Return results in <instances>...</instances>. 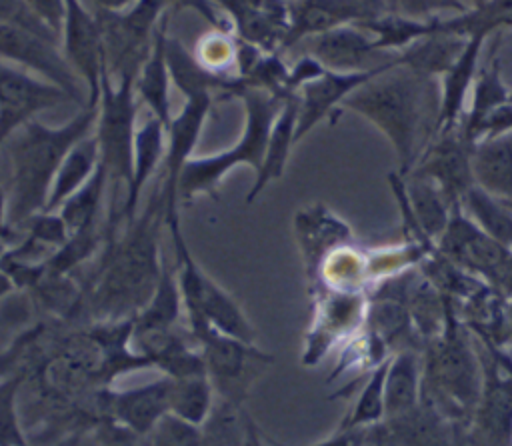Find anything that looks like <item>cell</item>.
Listing matches in <instances>:
<instances>
[{"label":"cell","mask_w":512,"mask_h":446,"mask_svg":"<svg viewBox=\"0 0 512 446\" xmlns=\"http://www.w3.org/2000/svg\"><path fill=\"white\" fill-rule=\"evenodd\" d=\"M162 226H166V198L158 178L148 206L124 226L122 234L104 240L100 260L82 286V312L92 322L134 318L148 304L164 266Z\"/></svg>","instance_id":"1"},{"label":"cell","mask_w":512,"mask_h":446,"mask_svg":"<svg viewBox=\"0 0 512 446\" xmlns=\"http://www.w3.org/2000/svg\"><path fill=\"white\" fill-rule=\"evenodd\" d=\"M432 104L440 106L434 78L396 64L356 88L340 108L366 118L390 140L404 176L438 132V110Z\"/></svg>","instance_id":"2"},{"label":"cell","mask_w":512,"mask_h":446,"mask_svg":"<svg viewBox=\"0 0 512 446\" xmlns=\"http://www.w3.org/2000/svg\"><path fill=\"white\" fill-rule=\"evenodd\" d=\"M98 102H86L82 110L60 126H48L32 118L6 142L12 162L8 192V224L18 228L26 218L46 208L54 176L70 148L94 134Z\"/></svg>","instance_id":"3"},{"label":"cell","mask_w":512,"mask_h":446,"mask_svg":"<svg viewBox=\"0 0 512 446\" xmlns=\"http://www.w3.org/2000/svg\"><path fill=\"white\" fill-rule=\"evenodd\" d=\"M446 306L444 330L422 348L420 400L466 430L480 398L482 366L474 334L458 318L454 300L446 298Z\"/></svg>","instance_id":"4"},{"label":"cell","mask_w":512,"mask_h":446,"mask_svg":"<svg viewBox=\"0 0 512 446\" xmlns=\"http://www.w3.org/2000/svg\"><path fill=\"white\" fill-rule=\"evenodd\" d=\"M236 98L244 106V124L238 140L218 154L192 156L188 160L178 182V204L190 206L198 196L218 198L216 192L222 180L238 166H250L254 174L258 172L272 124L286 100L256 88H244Z\"/></svg>","instance_id":"5"},{"label":"cell","mask_w":512,"mask_h":446,"mask_svg":"<svg viewBox=\"0 0 512 446\" xmlns=\"http://www.w3.org/2000/svg\"><path fill=\"white\" fill-rule=\"evenodd\" d=\"M134 92V78L112 80L108 72L100 80L98 120L94 136L98 140L100 164L106 170L110 186V204L104 220V238L116 236L122 224V206L118 204V188L124 190L132 180L134 138L138 100Z\"/></svg>","instance_id":"6"},{"label":"cell","mask_w":512,"mask_h":446,"mask_svg":"<svg viewBox=\"0 0 512 446\" xmlns=\"http://www.w3.org/2000/svg\"><path fill=\"white\" fill-rule=\"evenodd\" d=\"M172 10L170 0H134L120 12L92 10L102 32L106 72L112 80H136L160 22Z\"/></svg>","instance_id":"7"},{"label":"cell","mask_w":512,"mask_h":446,"mask_svg":"<svg viewBox=\"0 0 512 446\" xmlns=\"http://www.w3.org/2000/svg\"><path fill=\"white\" fill-rule=\"evenodd\" d=\"M196 344L218 400L236 408H242L252 384L274 362V356L256 344L224 336L214 328L196 336Z\"/></svg>","instance_id":"8"},{"label":"cell","mask_w":512,"mask_h":446,"mask_svg":"<svg viewBox=\"0 0 512 446\" xmlns=\"http://www.w3.org/2000/svg\"><path fill=\"white\" fill-rule=\"evenodd\" d=\"M0 60L58 86L74 104L86 106L88 96L84 94L78 82L80 78L68 64L64 52L58 50V42L22 26L0 22Z\"/></svg>","instance_id":"9"},{"label":"cell","mask_w":512,"mask_h":446,"mask_svg":"<svg viewBox=\"0 0 512 446\" xmlns=\"http://www.w3.org/2000/svg\"><path fill=\"white\" fill-rule=\"evenodd\" d=\"M482 366V390L466 426V446H512V376L490 346L474 336Z\"/></svg>","instance_id":"10"},{"label":"cell","mask_w":512,"mask_h":446,"mask_svg":"<svg viewBox=\"0 0 512 446\" xmlns=\"http://www.w3.org/2000/svg\"><path fill=\"white\" fill-rule=\"evenodd\" d=\"M436 246L444 256L492 288L512 258V250L488 236L462 206L452 208L448 226L436 240Z\"/></svg>","instance_id":"11"},{"label":"cell","mask_w":512,"mask_h":446,"mask_svg":"<svg viewBox=\"0 0 512 446\" xmlns=\"http://www.w3.org/2000/svg\"><path fill=\"white\" fill-rule=\"evenodd\" d=\"M214 96L194 94L188 96L180 112H176L166 126V154L162 162L160 182L166 198V226L178 222V182L184 166L192 158L196 142L208 120Z\"/></svg>","instance_id":"12"},{"label":"cell","mask_w":512,"mask_h":446,"mask_svg":"<svg viewBox=\"0 0 512 446\" xmlns=\"http://www.w3.org/2000/svg\"><path fill=\"white\" fill-rule=\"evenodd\" d=\"M472 146L460 124L452 130L438 132L422 150L410 172L430 178L452 208L462 206L466 192L476 186L472 174Z\"/></svg>","instance_id":"13"},{"label":"cell","mask_w":512,"mask_h":446,"mask_svg":"<svg viewBox=\"0 0 512 446\" xmlns=\"http://www.w3.org/2000/svg\"><path fill=\"white\" fill-rule=\"evenodd\" d=\"M466 430L434 406L420 404L368 428L370 446H466Z\"/></svg>","instance_id":"14"},{"label":"cell","mask_w":512,"mask_h":446,"mask_svg":"<svg viewBox=\"0 0 512 446\" xmlns=\"http://www.w3.org/2000/svg\"><path fill=\"white\" fill-rule=\"evenodd\" d=\"M60 44L68 64L86 82L88 102H98L100 80L106 74L104 44L96 16L82 0H66Z\"/></svg>","instance_id":"15"},{"label":"cell","mask_w":512,"mask_h":446,"mask_svg":"<svg viewBox=\"0 0 512 446\" xmlns=\"http://www.w3.org/2000/svg\"><path fill=\"white\" fill-rule=\"evenodd\" d=\"M64 102L72 98L58 86L0 60V146L38 112Z\"/></svg>","instance_id":"16"},{"label":"cell","mask_w":512,"mask_h":446,"mask_svg":"<svg viewBox=\"0 0 512 446\" xmlns=\"http://www.w3.org/2000/svg\"><path fill=\"white\" fill-rule=\"evenodd\" d=\"M232 32L266 54H280L290 26V0H210Z\"/></svg>","instance_id":"17"},{"label":"cell","mask_w":512,"mask_h":446,"mask_svg":"<svg viewBox=\"0 0 512 446\" xmlns=\"http://www.w3.org/2000/svg\"><path fill=\"white\" fill-rule=\"evenodd\" d=\"M396 62L384 64L366 72H332L326 70L318 78L302 84L296 92L298 102V120H296V142L302 140L318 122L328 118L336 108L342 106L346 96H350L356 88L370 82L378 74L396 66Z\"/></svg>","instance_id":"18"},{"label":"cell","mask_w":512,"mask_h":446,"mask_svg":"<svg viewBox=\"0 0 512 446\" xmlns=\"http://www.w3.org/2000/svg\"><path fill=\"white\" fill-rule=\"evenodd\" d=\"M172 378L162 374L154 382L126 390H104L100 394L104 412L128 432L146 438L150 430L170 412Z\"/></svg>","instance_id":"19"},{"label":"cell","mask_w":512,"mask_h":446,"mask_svg":"<svg viewBox=\"0 0 512 446\" xmlns=\"http://www.w3.org/2000/svg\"><path fill=\"white\" fill-rule=\"evenodd\" d=\"M368 298L362 292L330 290L318 302V316L312 332L308 334V344L302 362L316 364L326 350L342 336H356L358 328L364 326Z\"/></svg>","instance_id":"20"},{"label":"cell","mask_w":512,"mask_h":446,"mask_svg":"<svg viewBox=\"0 0 512 446\" xmlns=\"http://www.w3.org/2000/svg\"><path fill=\"white\" fill-rule=\"evenodd\" d=\"M302 42H306V54L332 72H366L390 64L376 60L384 50H378L376 40L368 38L358 24H344Z\"/></svg>","instance_id":"21"},{"label":"cell","mask_w":512,"mask_h":446,"mask_svg":"<svg viewBox=\"0 0 512 446\" xmlns=\"http://www.w3.org/2000/svg\"><path fill=\"white\" fill-rule=\"evenodd\" d=\"M378 16L382 12L352 0H290V26L282 50L326 30L360 24Z\"/></svg>","instance_id":"22"},{"label":"cell","mask_w":512,"mask_h":446,"mask_svg":"<svg viewBox=\"0 0 512 446\" xmlns=\"http://www.w3.org/2000/svg\"><path fill=\"white\" fill-rule=\"evenodd\" d=\"M166 154V126L156 116L148 118L138 126L134 138V162H132V180L126 188L122 200V226L130 224L138 214V200L150 178L158 172Z\"/></svg>","instance_id":"23"},{"label":"cell","mask_w":512,"mask_h":446,"mask_svg":"<svg viewBox=\"0 0 512 446\" xmlns=\"http://www.w3.org/2000/svg\"><path fill=\"white\" fill-rule=\"evenodd\" d=\"M298 242L304 254L306 272L316 282L318 270L326 256L350 240V230L346 222L332 216L326 206H314L312 210H302L294 218Z\"/></svg>","instance_id":"24"},{"label":"cell","mask_w":512,"mask_h":446,"mask_svg":"<svg viewBox=\"0 0 512 446\" xmlns=\"http://www.w3.org/2000/svg\"><path fill=\"white\" fill-rule=\"evenodd\" d=\"M488 34L478 32L468 38V44L460 58L450 66L448 72L442 74L440 82V112H438V132L452 130L460 124L464 116V100L466 94L478 74V60L482 46ZM436 132V134H438Z\"/></svg>","instance_id":"25"},{"label":"cell","mask_w":512,"mask_h":446,"mask_svg":"<svg viewBox=\"0 0 512 446\" xmlns=\"http://www.w3.org/2000/svg\"><path fill=\"white\" fill-rule=\"evenodd\" d=\"M168 20H170V12L160 22L154 42H152V50L134 80L136 96L148 106L152 116H156L158 120L164 122V126H168L170 118L174 116L172 108H170V82L172 80H170V70H168V60H166Z\"/></svg>","instance_id":"26"},{"label":"cell","mask_w":512,"mask_h":446,"mask_svg":"<svg viewBox=\"0 0 512 446\" xmlns=\"http://www.w3.org/2000/svg\"><path fill=\"white\" fill-rule=\"evenodd\" d=\"M472 174L490 196L512 200V130L474 142Z\"/></svg>","instance_id":"27"},{"label":"cell","mask_w":512,"mask_h":446,"mask_svg":"<svg viewBox=\"0 0 512 446\" xmlns=\"http://www.w3.org/2000/svg\"><path fill=\"white\" fill-rule=\"evenodd\" d=\"M296 120H298V102H296V96H292L282 104L272 124L262 164L254 174L256 178L250 192L244 198L246 204H252L270 182L282 178L288 164L290 150L296 144Z\"/></svg>","instance_id":"28"},{"label":"cell","mask_w":512,"mask_h":446,"mask_svg":"<svg viewBox=\"0 0 512 446\" xmlns=\"http://www.w3.org/2000/svg\"><path fill=\"white\" fill-rule=\"evenodd\" d=\"M438 24V18H436ZM468 44V36L442 30L426 34L398 52V64L422 74V76H442L460 58Z\"/></svg>","instance_id":"29"},{"label":"cell","mask_w":512,"mask_h":446,"mask_svg":"<svg viewBox=\"0 0 512 446\" xmlns=\"http://www.w3.org/2000/svg\"><path fill=\"white\" fill-rule=\"evenodd\" d=\"M420 376L422 352L404 350L390 358L384 380V418L400 416L420 404Z\"/></svg>","instance_id":"30"},{"label":"cell","mask_w":512,"mask_h":446,"mask_svg":"<svg viewBox=\"0 0 512 446\" xmlns=\"http://www.w3.org/2000/svg\"><path fill=\"white\" fill-rule=\"evenodd\" d=\"M512 102V90L502 80V68H500V56L496 50L488 58V62L478 68V74L474 78L472 88V102L468 112L460 120V128L466 134V138L474 144V136L482 120L502 104Z\"/></svg>","instance_id":"31"},{"label":"cell","mask_w":512,"mask_h":446,"mask_svg":"<svg viewBox=\"0 0 512 446\" xmlns=\"http://www.w3.org/2000/svg\"><path fill=\"white\" fill-rule=\"evenodd\" d=\"M100 166V150H98V140L94 134L78 140L70 152L64 156L52 188H50V196L46 202L48 212H56L60 208V204L72 196L76 190H80L98 170Z\"/></svg>","instance_id":"32"},{"label":"cell","mask_w":512,"mask_h":446,"mask_svg":"<svg viewBox=\"0 0 512 446\" xmlns=\"http://www.w3.org/2000/svg\"><path fill=\"white\" fill-rule=\"evenodd\" d=\"M404 190L420 230L436 242L448 226L452 206L446 202L444 194L430 178L420 176L416 172L406 174Z\"/></svg>","instance_id":"33"},{"label":"cell","mask_w":512,"mask_h":446,"mask_svg":"<svg viewBox=\"0 0 512 446\" xmlns=\"http://www.w3.org/2000/svg\"><path fill=\"white\" fill-rule=\"evenodd\" d=\"M184 302L178 286L176 268H170L166 258L160 280L148 304L132 318V330H166L180 326Z\"/></svg>","instance_id":"34"},{"label":"cell","mask_w":512,"mask_h":446,"mask_svg":"<svg viewBox=\"0 0 512 446\" xmlns=\"http://www.w3.org/2000/svg\"><path fill=\"white\" fill-rule=\"evenodd\" d=\"M216 406V390L208 374L172 378L170 386V414L204 426Z\"/></svg>","instance_id":"35"},{"label":"cell","mask_w":512,"mask_h":446,"mask_svg":"<svg viewBox=\"0 0 512 446\" xmlns=\"http://www.w3.org/2000/svg\"><path fill=\"white\" fill-rule=\"evenodd\" d=\"M462 208L488 236L512 250V210L502 200L480 186H472L462 200Z\"/></svg>","instance_id":"36"},{"label":"cell","mask_w":512,"mask_h":446,"mask_svg":"<svg viewBox=\"0 0 512 446\" xmlns=\"http://www.w3.org/2000/svg\"><path fill=\"white\" fill-rule=\"evenodd\" d=\"M108 186V176L104 166L100 164L94 176L72 196H68L56 212L64 218L70 234L82 230L84 226L98 224L100 222V212L104 206V192Z\"/></svg>","instance_id":"37"},{"label":"cell","mask_w":512,"mask_h":446,"mask_svg":"<svg viewBox=\"0 0 512 446\" xmlns=\"http://www.w3.org/2000/svg\"><path fill=\"white\" fill-rule=\"evenodd\" d=\"M238 48L240 40L232 30L214 28L196 42L194 56L196 60L212 74L224 78L238 76Z\"/></svg>","instance_id":"38"},{"label":"cell","mask_w":512,"mask_h":446,"mask_svg":"<svg viewBox=\"0 0 512 446\" xmlns=\"http://www.w3.org/2000/svg\"><path fill=\"white\" fill-rule=\"evenodd\" d=\"M388 364L390 360L368 372L354 408L344 416L338 428H370L384 418V380Z\"/></svg>","instance_id":"39"},{"label":"cell","mask_w":512,"mask_h":446,"mask_svg":"<svg viewBox=\"0 0 512 446\" xmlns=\"http://www.w3.org/2000/svg\"><path fill=\"white\" fill-rule=\"evenodd\" d=\"M22 382L24 374H10L0 380V446H28L18 418Z\"/></svg>","instance_id":"40"},{"label":"cell","mask_w":512,"mask_h":446,"mask_svg":"<svg viewBox=\"0 0 512 446\" xmlns=\"http://www.w3.org/2000/svg\"><path fill=\"white\" fill-rule=\"evenodd\" d=\"M150 446H206L202 426L186 422L174 414H166L146 436Z\"/></svg>","instance_id":"41"},{"label":"cell","mask_w":512,"mask_h":446,"mask_svg":"<svg viewBox=\"0 0 512 446\" xmlns=\"http://www.w3.org/2000/svg\"><path fill=\"white\" fill-rule=\"evenodd\" d=\"M18 230H22L24 234L40 240L42 244L58 250L60 246H64L70 238V230L64 222V218L60 216V212H36L30 218H26Z\"/></svg>","instance_id":"42"},{"label":"cell","mask_w":512,"mask_h":446,"mask_svg":"<svg viewBox=\"0 0 512 446\" xmlns=\"http://www.w3.org/2000/svg\"><path fill=\"white\" fill-rule=\"evenodd\" d=\"M24 4L50 32L60 38L66 14V0H24Z\"/></svg>","instance_id":"43"},{"label":"cell","mask_w":512,"mask_h":446,"mask_svg":"<svg viewBox=\"0 0 512 446\" xmlns=\"http://www.w3.org/2000/svg\"><path fill=\"white\" fill-rule=\"evenodd\" d=\"M444 8L466 12L464 2H460V0H398L400 14L412 16V18H422V20L432 18L434 12L444 10Z\"/></svg>","instance_id":"44"},{"label":"cell","mask_w":512,"mask_h":446,"mask_svg":"<svg viewBox=\"0 0 512 446\" xmlns=\"http://www.w3.org/2000/svg\"><path fill=\"white\" fill-rule=\"evenodd\" d=\"M172 8H192L196 12H200V16H204L214 28L220 30H232L226 16L210 2V0H170Z\"/></svg>","instance_id":"45"},{"label":"cell","mask_w":512,"mask_h":446,"mask_svg":"<svg viewBox=\"0 0 512 446\" xmlns=\"http://www.w3.org/2000/svg\"><path fill=\"white\" fill-rule=\"evenodd\" d=\"M312 446H370L368 428H338L332 436Z\"/></svg>","instance_id":"46"},{"label":"cell","mask_w":512,"mask_h":446,"mask_svg":"<svg viewBox=\"0 0 512 446\" xmlns=\"http://www.w3.org/2000/svg\"><path fill=\"white\" fill-rule=\"evenodd\" d=\"M242 428H244V432H242V444H240V446H280V444L268 440V438L262 434L260 426H258V424L250 418V414H246V412H244V416H242Z\"/></svg>","instance_id":"47"},{"label":"cell","mask_w":512,"mask_h":446,"mask_svg":"<svg viewBox=\"0 0 512 446\" xmlns=\"http://www.w3.org/2000/svg\"><path fill=\"white\" fill-rule=\"evenodd\" d=\"M0 234H4L10 240V246L22 238V230L8 224V194L0 186Z\"/></svg>","instance_id":"48"},{"label":"cell","mask_w":512,"mask_h":446,"mask_svg":"<svg viewBox=\"0 0 512 446\" xmlns=\"http://www.w3.org/2000/svg\"><path fill=\"white\" fill-rule=\"evenodd\" d=\"M90 10H104V12H120L128 8L134 0H82Z\"/></svg>","instance_id":"49"},{"label":"cell","mask_w":512,"mask_h":446,"mask_svg":"<svg viewBox=\"0 0 512 446\" xmlns=\"http://www.w3.org/2000/svg\"><path fill=\"white\" fill-rule=\"evenodd\" d=\"M12 290H16V288H14L12 282L6 278V274L0 272V300H2L4 296H8Z\"/></svg>","instance_id":"50"},{"label":"cell","mask_w":512,"mask_h":446,"mask_svg":"<svg viewBox=\"0 0 512 446\" xmlns=\"http://www.w3.org/2000/svg\"><path fill=\"white\" fill-rule=\"evenodd\" d=\"M352 2L366 4V6H370V8H374V10L382 12V14H386V12H388V8H386V2H384V0H352Z\"/></svg>","instance_id":"51"},{"label":"cell","mask_w":512,"mask_h":446,"mask_svg":"<svg viewBox=\"0 0 512 446\" xmlns=\"http://www.w3.org/2000/svg\"><path fill=\"white\" fill-rule=\"evenodd\" d=\"M8 246H10V240H8L4 234H0V258H2V254L6 252Z\"/></svg>","instance_id":"52"},{"label":"cell","mask_w":512,"mask_h":446,"mask_svg":"<svg viewBox=\"0 0 512 446\" xmlns=\"http://www.w3.org/2000/svg\"><path fill=\"white\" fill-rule=\"evenodd\" d=\"M472 2V8H480V6H484L488 0H470Z\"/></svg>","instance_id":"53"},{"label":"cell","mask_w":512,"mask_h":446,"mask_svg":"<svg viewBox=\"0 0 512 446\" xmlns=\"http://www.w3.org/2000/svg\"><path fill=\"white\" fill-rule=\"evenodd\" d=\"M502 202H504V206H508L512 210V200H502Z\"/></svg>","instance_id":"54"}]
</instances>
